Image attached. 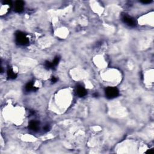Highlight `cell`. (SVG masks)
I'll use <instances>...</instances> for the list:
<instances>
[{
  "label": "cell",
  "instance_id": "cell-1",
  "mask_svg": "<svg viewBox=\"0 0 154 154\" xmlns=\"http://www.w3.org/2000/svg\"><path fill=\"white\" fill-rule=\"evenodd\" d=\"M16 42L18 45L22 46L27 45L29 43V40L27 36L21 32H18L16 33Z\"/></svg>",
  "mask_w": 154,
  "mask_h": 154
},
{
  "label": "cell",
  "instance_id": "cell-2",
  "mask_svg": "<svg viewBox=\"0 0 154 154\" xmlns=\"http://www.w3.org/2000/svg\"><path fill=\"white\" fill-rule=\"evenodd\" d=\"M106 97L108 99H113L116 98L119 95L118 89L116 87H107L105 90Z\"/></svg>",
  "mask_w": 154,
  "mask_h": 154
},
{
  "label": "cell",
  "instance_id": "cell-3",
  "mask_svg": "<svg viewBox=\"0 0 154 154\" xmlns=\"http://www.w3.org/2000/svg\"><path fill=\"white\" fill-rule=\"evenodd\" d=\"M122 21L128 26L134 27L137 25V21L134 18L125 14L122 16Z\"/></svg>",
  "mask_w": 154,
  "mask_h": 154
},
{
  "label": "cell",
  "instance_id": "cell-4",
  "mask_svg": "<svg viewBox=\"0 0 154 154\" xmlns=\"http://www.w3.org/2000/svg\"><path fill=\"white\" fill-rule=\"evenodd\" d=\"M24 3L22 1H17L14 4V10L17 13H21L23 11Z\"/></svg>",
  "mask_w": 154,
  "mask_h": 154
},
{
  "label": "cell",
  "instance_id": "cell-5",
  "mask_svg": "<svg viewBox=\"0 0 154 154\" xmlns=\"http://www.w3.org/2000/svg\"><path fill=\"white\" fill-rule=\"evenodd\" d=\"M29 129L32 131H37L39 129V122L36 120H32L28 124Z\"/></svg>",
  "mask_w": 154,
  "mask_h": 154
},
{
  "label": "cell",
  "instance_id": "cell-6",
  "mask_svg": "<svg viewBox=\"0 0 154 154\" xmlns=\"http://www.w3.org/2000/svg\"><path fill=\"white\" fill-rule=\"evenodd\" d=\"M76 93L80 97H84L87 95V91L81 86H78L76 87Z\"/></svg>",
  "mask_w": 154,
  "mask_h": 154
},
{
  "label": "cell",
  "instance_id": "cell-7",
  "mask_svg": "<svg viewBox=\"0 0 154 154\" xmlns=\"http://www.w3.org/2000/svg\"><path fill=\"white\" fill-rule=\"evenodd\" d=\"M25 90L27 91H30L32 90H37V88H35V87L34 86V82L33 81H30L28 82V83L26 84L25 87Z\"/></svg>",
  "mask_w": 154,
  "mask_h": 154
},
{
  "label": "cell",
  "instance_id": "cell-8",
  "mask_svg": "<svg viewBox=\"0 0 154 154\" xmlns=\"http://www.w3.org/2000/svg\"><path fill=\"white\" fill-rule=\"evenodd\" d=\"M7 76L9 79L11 80H14L17 77V75L13 72V71L12 69H9L7 71Z\"/></svg>",
  "mask_w": 154,
  "mask_h": 154
},
{
  "label": "cell",
  "instance_id": "cell-9",
  "mask_svg": "<svg viewBox=\"0 0 154 154\" xmlns=\"http://www.w3.org/2000/svg\"><path fill=\"white\" fill-rule=\"evenodd\" d=\"M60 57L59 56H56V57L54 58V60H53L52 62H51V66H52V69L54 68V67H56L58 65V64L60 61Z\"/></svg>",
  "mask_w": 154,
  "mask_h": 154
},
{
  "label": "cell",
  "instance_id": "cell-10",
  "mask_svg": "<svg viewBox=\"0 0 154 154\" xmlns=\"http://www.w3.org/2000/svg\"><path fill=\"white\" fill-rule=\"evenodd\" d=\"M44 129L46 131H49V129H50V126L49 125H46L44 126Z\"/></svg>",
  "mask_w": 154,
  "mask_h": 154
},
{
  "label": "cell",
  "instance_id": "cell-11",
  "mask_svg": "<svg viewBox=\"0 0 154 154\" xmlns=\"http://www.w3.org/2000/svg\"><path fill=\"white\" fill-rule=\"evenodd\" d=\"M57 78H56V77L54 76H52V78H51V82H56L57 81Z\"/></svg>",
  "mask_w": 154,
  "mask_h": 154
},
{
  "label": "cell",
  "instance_id": "cell-12",
  "mask_svg": "<svg viewBox=\"0 0 154 154\" xmlns=\"http://www.w3.org/2000/svg\"><path fill=\"white\" fill-rule=\"evenodd\" d=\"M141 3H143V4H149L151 3L152 1H140Z\"/></svg>",
  "mask_w": 154,
  "mask_h": 154
},
{
  "label": "cell",
  "instance_id": "cell-13",
  "mask_svg": "<svg viewBox=\"0 0 154 154\" xmlns=\"http://www.w3.org/2000/svg\"><path fill=\"white\" fill-rule=\"evenodd\" d=\"M146 153H154V150L151 149H149L148 151L146 152Z\"/></svg>",
  "mask_w": 154,
  "mask_h": 154
}]
</instances>
